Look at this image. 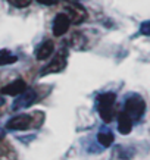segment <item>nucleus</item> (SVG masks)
Instances as JSON below:
<instances>
[{"mask_svg":"<svg viewBox=\"0 0 150 160\" xmlns=\"http://www.w3.org/2000/svg\"><path fill=\"white\" fill-rule=\"evenodd\" d=\"M27 90V84H25L24 79H16L13 82L8 84L6 87H3L0 90L2 94H5V96H12V97H16V96H19L21 92H24Z\"/></svg>","mask_w":150,"mask_h":160,"instance_id":"obj_7","label":"nucleus"},{"mask_svg":"<svg viewBox=\"0 0 150 160\" xmlns=\"http://www.w3.org/2000/svg\"><path fill=\"white\" fill-rule=\"evenodd\" d=\"M0 104H2V100H0Z\"/></svg>","mask_w":150,"mask_h":160,"instance_id":"obj_19","label":"nucleus"},{"mask_svg":"<svg viewBox=\"0 0 150 160\" xmlns=\"http://www.w3.org/2000/svg\"><path fill=\"white\" fill-rule=\"evenodd\" d=\"M113 140H115V138H113V134L109 131H103L97 135V141H99L100 146H103V147H111Z\"/></svg>","mask_w":150,"mask_h":160,"instance_id":"obj_12","label":"nucleus"},{"mask_svg":"<svg viewBox=\"0 0 150 160\" xmlns=\"http://www.w3.org/2000/svg\"><path fill=\"white\" fill-rule=\"evenodd\" d=\"M66 2H75V0H66Z\"/></svg>","mask_w":150,"mask_h":160,"instance_id":"obj_18","label":"nucleus"},{"mask_svg":"<svg viewBox=\"0 0 150 160\" xmlns=\"http://www.w3.org/2000/svg\"><path fill=\"white\" fill-rule=\"evenodd\" d=\"M3 135H5V132H3V129H0V140L3 138Z\"/></svg>","mask_w":150,"mask_h":160,"instance_id":"obj_17","label":"nucleus"},{"mask_svg":"<svg viewBox=\"0 0 150 160\" xmlns=\"http://www.w3.org/2000/svg\"><path fill=\"white\" fill-rule=\"evenodd\" d=\"M53 52H54L53 41H50V40H49V41H44L39 49H37V59H39V60H46V59H49L53 54Z\"/></svg>","mask_w":150,"mask_h":160,"instance_id":"obj_10","label":"nucleus"},{"mask_svg":"<svg viewBox=\"0 0 150 160\" xmlns=\"http://www.w3.org/2000/svg\"><path fill=\"white\" fill-rule=\"evenodd\" d=\"M140 32L143 35H150V21H146V22H143V24H141Z\"/></svg>","mask_w":150,"mask_h":160,"instance_id":"obj_15","label":"nucleus"},{"mask_svg":"<svg viewBox=\"0 0 150 160\" xmlns=\"http://www.w3.org/2000/svg\"><path fill=\"white\" fill-rule=\"evenodd\" d=\"M66 68V58L63 54H58L56 58L49 63L47 66L41 71V77L44 75H49V73H56V72H60L63 69Z\"/></svg>","mask_w":150,"mask_h":160,"instance_id":"obj_6","label":"nucleus"},{"mask_svg":"<svg viewBox=\"0 0 150 160\" xmlns=\"http://www.w3.org/2000/svg\"><path fill=\"white\" fill-rule=\"evenodd\" d=\"M118 129L122 135H128L132 129V119L127 112H121L118 115Z\"/></svg>","mask_w":150,"mask_h":160,"instance_id":"obj_9","label":"nucleus"},{"mask_svg":"<svg viewBox=\"0 0 150 160\" xmlns=\"http://www.w3.org/2000/svg\"><path fill=\"white\" fill-rule=\"evenodd\" d=\"M69 43H71V47L75 50H81L84 46H85V38H84V35L81 32H74L71 40H69Z\"/></svg>","mask_w":150,"mask_h":160,"instance_id":"obj_11","label":"nucleus"},{"mask_svg":"<svg viewBox=\"0 0 150 160\" xmlns=\"http://www.w3.org/2000/svg\"><path fill=\"white\" fill-rule=\"evenodd\" d=\"M124 112H127L130 115L131 119H140L146 112V103L141 97H130L125 102V109Z\"/></svg>","mask_w":150,"mask_h":160,"instance_id":"obj_2","label":"nucleus"},{"mask_svg":"<svg viewBox=\"0 0 150 160\" xmlns=\"http://www.w3.org/2000/svg\"><path fill=\"white\" fill-rule=\"evenodd\" d=\"M66 15H68L69 21L72 24H81L87 19V10L84 6H81L77 2H68V5L65 6Z\"/></svg>","mask_w":150,"mask_h":160,"instance_id":"obj_3","label":"nucleus"},{"mask_svg":"<svg viewBox=\"0 0 150 160\" xmlns=\"http://www.w3.org/2000/svg\"><path fill=\"white\" fill-rule=\"evenodd\" d=\"M35 98H37V92L34 90H27V91L21 92L18 98L15 100L13 103V110H19V109H24V107H29L33 103L35 102Z\"/></svg>","mask_w":150,"mask_h":160,"instance_id":"obj_4","label":"nucleus"},{"mask_svg":"<svg viewBox=\"0 0 150 160\" xmlns=\"http://www.w3.org/2000/svg\"><path fill=\"white\" fill-rule=\"evenodd\" d=\"M18 60L16 56L13 54H10L8 50H2L0 52V66H3V65H12Z\"/></svg>","mask_w":150,"mask_h":160,"instance_id":"obj_13","label":"nucleus"},{"mask_svg":"<svg viewBox=\"0 0 150 160\" xmlns=\"http://www.w3.org/2000/svg\"><path fill=\"white\" fill-rule=\"evenodd\" d=\"M115 100L116 97L113 92H105L99 97V113H100L103 122H106V123L112 122L115 118V109H113Z\"/></svg>","mask_w":150,"mask_h":160,"instance_id":"obj_1","label":"nucleus"},{"mask_svg":"<svg viewBox=\"0 0 150 160\" xmlns=\"http://www.w3.org/2000/svg\"><path fill=\"white\" fill-rule=\"evenodd\" d=\"M29 125H31V116H28V115H19V116H16V118H12L6 123V128L8 129L22 131V129H27Z\"/></svg>","mask_w":150,"mask_h":160,"instance_id":"obj_8","label":"nucleus"},{"mask_svg":"<svg viewBox=\"0 0 150 160\" xmlns=\"http://www.w3.org/2000/svg\"><path fill=\"white\" fill-rule=\"evenodd\" d=\"M69 25H71V21H69L68 15L59 13L53 21V34L56 35V37H62L63 34L68 32Z\"/></svg>","mask_w":150,"mask_h":160,"instance_id":"obj_5","label":"nucleus"},{"mask_svg":"<svg viewBox=\"0 0 150 160\" xmlns=\"http://www.w3.org/2000/svg\"><path fill=\"white\" fill-rule=\"evenodd\" d=\"M10 5L15 6V8H18V9H22V8H28L31 3H33V0H8Z\"/></svg>","mask_w":150,"mask_h":160,"instance_id":"obj_14","label":"nucleus"},{"mask_svg":"<svg viewBox=\"0 0 150 160\" xmlns=\"http://www.w3.org/2000/svg\"><path fill=\"white\" fill-rule=\"evenodd\" d=\"M39 3H41V5H44V6H53V5H56L59 0H37Z\"/></svg>","mask_w":150,"mask_h":160,"instance_id":"obj_16","label":"nucleus"}]
</instances>
